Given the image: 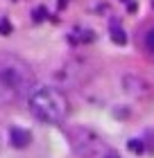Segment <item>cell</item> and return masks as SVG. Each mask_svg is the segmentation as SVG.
<instances>
[{
    "label": "cell",
    "instance_id": "6da1fadb",
    "mask_svg": "<svg viewBox=\"0 0 154 158\" xmlns=\"http://www.w3.org/2000/svg\"><path fill=\"white\" fill-rule=\"evenodd\" d=\"M36 86L30 63L11 52H0V106L25 99Z\"/></svg>",
    "mask_w": 154,
    "mask_h": 158
},
{
    "label": "cell",
    "instance_id": "7a4b0ae2",
    "mask_svg": "<svg viewBox=\"0 0 154 158\" xmlns=\"http://www.w3.org/2000/svg\"><path fill=\"white\" fill-rule=\"evenodd\" d=\"M32 115L43 122V124H64L70 113V102L59 88L52 86H34L32 93L27 95Z\"/></svg>",
    "mask_w": 154,
    "mask_h": 158
},
{
    "label": "cell",
    "instance_id": "3957f363",
    "mask_svg": "<svg viewBox=\"0 0 154 158\" xmlns=\"http://www.w3.org/2000/svg\"><path fill=\"white\" fill-rule=\"evenodd\" d=\"M73 152L79 158H102L109 152V145L102 140V135H98L89 127H75L68 133Z\"/></svg>",
    "mask_w": 154,
    "mask_h": 158
},
{
    "label": "cell",
    "instance_id": "277c9868",
    "mask_svg": "<svg viewBox=\"0 0 154 158\" xmlns=\"http://www.w3.org/2000/svg\"><path fill=\"white\" fill-rule=\"evenodd\" d=\"M9 142H11V147H16V149H25V147H30V142H32V133L27 131V129L14 127L9 131Z\"/></svg>",
    "mask_w": 154,
    "mask_h": 158
},
{
    "label": "cell",
    "instance_id": "5b68a950",
    "mask_svg": "<svg viewBox=\"0 0 154 158\" xmlns=\"http://www.w3.org/2000/svg\"><path fill=\"white\" fill-rule=\"evenodd\" d=\"M109 32H111V39L118 43V45H125L127 43V36H125V30H122V25H120V20H111L109 23Z\"/></svg>",
    "mask_w": 154,
    "mask_h": 158
},
{
    "label": "cell",
    "instance_id": "8992f818",
    "mask_svg": "<svg viewBox=\"0 0 154 158\" xmlns=\"http://www.w3.org/2000/svg\"><path fill=\"white\" fill-rule=\"evenodd\" d=\"M145 152L154 154V129H150V131H145V142H143Z\"/></svg>",
    "mask_w": 154,
    "mask_h": 158
},
{
    "label": "cell",
    "instance_id": "52a82bcc",
    "mask_svg": "<svg viewBox=\"0 0 154 158\" xmlns=\"http://www.w3.org/2000/svg\"><path fill=\"white\" fill-rule=\"evenodd\" d=\"M127 147H129L134 154H143V152H145V147H143V140H138V138L129 140V142H127Z\"/></svg>",
    "mask_w": 154,
    "mask_h": 158
},
{
    "label": "cell",
    "instance_id": "ba28073f",
    "mask_svg": "<svg viewBox=\"0 0 154 158\" xmlns=\"http://www.w3.org/2000/svg\"><path fill=\"white\" fill-rule=\"evenodd\" d=\"M145 48H147V52L154 56V30H150L145 34Z\"/></svg>",
    "mask_w": 154,
    "mask_h": 158
},
{
    "label": "cell",
    "instance_id": "9c48e42d",
    "mask_svg": "<svg viewBox=\"0 0 154 158\" xmlns=\"http://www.w3.org/2000/svg\"><path fill=\"white\" fill-rule=\"evenodd\" d=\"M9 32H11V25H9V20H7V18H2V20H0V34H5V36H7Z\"/></svg>",
    "mask_w": 154,
    "mask_h": 158
},
{
    "label": "cell",
    "instance_id": "30bf717a",
    "mask_svg": "<svg viewBox=\"0 0 154 158\" xmlns=\"http://www.w3.org/2000/svg\"><path fill=\"white\" fill-rule=\"evenodd\" d=\"M43 18H46V9H43V7L41 9H34V23H41Z\"/></svg>",
    "mask_w": 154,
    "mask_h": 158
},
{
    "label": "cell",
    "instance_id": "8fae6325",
    "mask_svg": "<svg viewBox=\"0 0 154 158\" xmlns=\"http://www.w3.org/2000/svg\"><path fill=\"white\" fill-rule=\"evenodd\" d=\"M102 158H120V156H118V154H116V152H113V149H109V152H107L104 156H102Z\"/></svg>",
    "mask_w": 154,
    "mask_h": 158
},
{
    "label": "cell",
    "instance_id": "7c38bea8",
    "mask_svg": "<svg viewBox=\"0 0 154 158\" xmlns=\"http://www.w3.org/2000/svg\"><path fill=\"white\" fill-rule=\"evenodd\" d=\"M66 2H68V0H61V5H66Z\"/></svg>",
    "mask_w": 154,
    "mask_h": 158
}]
</instances>
